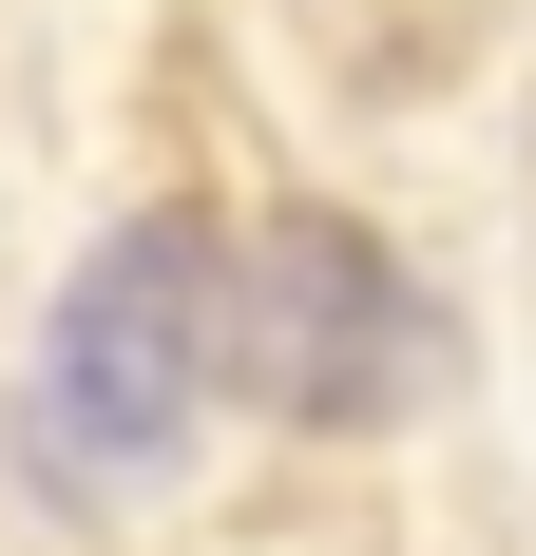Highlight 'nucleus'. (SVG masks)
<instances>
[{
	"instance_id": "f257e3e1",
	"label": "nucleus",
	"mask_w": 536,
	"mask_h": 556,
	"mask_svg": "<svg viewBox=\"0 0 536 556\" xmlns=\"http://www.w3.org/2000/svg\"><path fill=\"white\" fill-rule=\"evenodd\" d=\"M212 384H230V250H212L192 212H135V230H97V250L58 269L20 442H39L58 500H135V480L192 460Z\"/></svg>"
},
{
	"instance_id": "f03ea898",
	"label": "nucleus",
	"mask_w": 536,
	"mask_h": 556,
	"mask_svg": "<svg viewBox=\"0 0 536 556\" xmlns=\"http://www.w3.org/2000/svg\"><path fill=\"white\" fill-rule=\"evenodd\" d=\"M230 384H250L268 422L365 442V422H403V403L441 384V307L403 288V250H383L365 212H268L250 250H230Z\"/></svg>"
}]
</instances>
